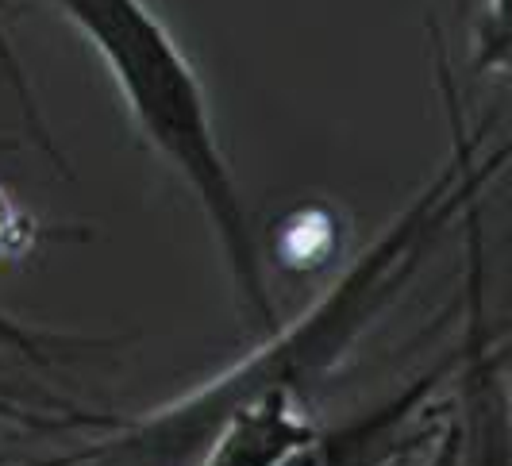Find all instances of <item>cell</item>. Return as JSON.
I'll use <instances>...</instances> for the list:
<instances>
[{
	"mask_svg": "<svg viewBox=\"0 0 512 466\" xmlns=\"http://www.w3.org/2000/svg\"><path fill=\"white\" fill-rule=\"evenodd\" d=\"M482 239L474 243V324L462 347V420L443 466H512V347H489L482 328Z\"/></svg>",
	"mask_w": 512,
	"mask_h": 466,
	"instance_id": "7a4b0ae2",
	"label": "cell"
},
{
	"mask_svg": "<svg viewBox=\"0 0 512 466\" xmlns=\"http://www.w3.org/2000/svg\"><path fill=\"white\" fill-rule=\"evenodd\" d=\"M97 51L108 78L116 81L139 135L154 147L205 212L208 228L239 293V305L262 332H278V309L266 289L251 216L235 185L220 135L212 124V104L197 70L189 66L170 27L154 16L147 0H51Z\"/></svg>",
	"mask_w": 512,
	"mask_h": 466,
	"instance_id": "6da1fadb",
	"label": "cell"
},
{
	"mask_svg": "<svg viewBox=\"0 0 512 466\" xmlns=\"http://www.w3.org/2000/svg\"><path fill=\"white\" fill-rule=\"evenodd\" d=\"M0 66H4V74H8V85L16 89V97L24 101V112L31 116V124H35V131H39L43 147H51V143H47V128L39 124V112H35V104H31V89H27L24 66H20V58H16V51H12V43H8V35H4V27H0Z\"/></svg>",
	"mask_w": 512,
	"mask_h": 466,
	"instance_id": "277c9868",
	"label": "cell"
},
{
	"mask_svg": "<svg viewBox=\"0 0 512 466\" xmlns=\"http://www.w3.org/2000/svg\"><path fill=\"white\" fill-rule=\"evenodd\" d=\"M470 70L512 74V0H486L470 31Z\"/></svg>",
	"mask_w": 512,
	"mask_h": 466,
	"instance_id": "3957f363",
	"label": "cell"
}]
</instances>
